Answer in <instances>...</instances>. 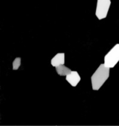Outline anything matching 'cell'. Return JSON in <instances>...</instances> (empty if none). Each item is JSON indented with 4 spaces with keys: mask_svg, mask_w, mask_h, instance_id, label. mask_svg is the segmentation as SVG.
<instances>
[{
    "mask_svg": "<svg viewBox=\"0 0 119 126\" xmlns=\"http://www.w3.org/2000/svg\"><path fill=\"white\" fill-rule=\"evenodd\" d=\"M110 68L107 67L104 63L100 64L99 68L91 77V83L93 90H99L100 88L104 84L110 77Z\"/></svg>",
    "mask_w": 119,
    "mask_h": 126,
    "instance_id": "obj_1",
    "label": "cell"
},
{
    "mask_svg": "<svg viewBox=\"0 0 119 126\" xmlns=\"http://www.w3.org/2000/svg\"><path fill=\"white\" fill-rule=\"evenodd\" d=\"M119 61V44H116L104 56V64L109 68H113Z\"/></svg>",
    "mask_w": 119,
    "mask_h": 126,
    "instance_id": "obj_2",
    "label": "cell"
},
{
    "mask_svg": "<svg viewBox=\"0 0 119 126\" xmlns=\"http://www.w3.org/2000/svg\"><path fill=\"white\" fill-rule=\"evenodd\" d=\"M110 5L111 0H97L96 16L99 20H102L107 16Z\"/></svg>",
    "mask_w": 119,
    "mask_h": 126,
    "instance_id": "obj_3",
    "label": "cell"
},
{
    "mask_svg": "<svg viewBox=\"0 0 119 126\" xmlns=\"http://www.w3.org/2000/svg\"><path fill=\"white\" fill-rule=\"evenodd\" d=\"M66 80L73 86V87H76L79 83L81 80V77L79 75V74L78 73V72L76 71H72L69 75H67L66 76Z\"/></svg>",
    "mask_w": 119,
    "mask_h": 126,
    "instance_id": "obj_4",
    "label": "cell"
},
{
    "mask_svg": "<svg viewBox=\"0 0 119 126\" xmlns=\"http://www.w3.org/2000/svg\"><path fill=\"white\" fill-rule=\"evenodd\" d=\"M65 62V54L61 53H57L51 60V65L54 67H56L59 65L64 64Z\"/></svg>",
    "mask_w": 119,
    "mask_h": 126,
    "instance_id": "obj_5",
    "label": "cell"
},
{
    "mask_svg": "<svg viewBox=\"0 0 119 126\" xmlns=\"http://www.w3.org/2000/svg\"><path fill=\"white\" fill-rule=\"evenodd\" d=\"M56 71L58 73V75H60V76H67V75H69L72 72L70 68L67 67L64 64L56 66Z\"/></svg>",
    "mask_w": 119,
    "mask_h": 126,
    "instance_id": "obj_6",
    "label": "cell"
},
{
    "mask_svg": "<svg viewBox=\"0 0 119 126\" xmlns=\"http://www.w3.org/2000/svg\"><path fill=\"white\" fill-rule=\"evenodd\" d=\"M21 66V58H16L13 61V69L17 70Z\"/></svg>",
    "mask_w": 119,
    "mask_h": 126,
    "instance_id": "obj_7",
    "label": "cell"
}]
</instances>
